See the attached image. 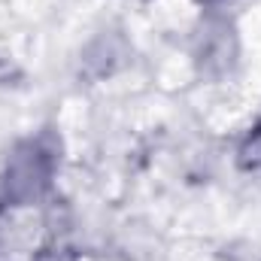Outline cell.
<instances>
[{"label": "cell", "instance_id": "1", "mask_svg": "<svg viewBox=\"0 0 261 261\" xmlns=\"http://www.w3.org/2000/svg\"><path fill=\"white\" fill-rule=\"evenodd\" d=\"M52 176V152H46L40 143H24L15 149L9 167H6V195L18 203H28L40 197Z\"/></svg>", "mask_w": 261, "mask_h": 261}, {"label": "cell", "instance_id": "2", "mask_svg": "<svg viewBox=\"0 0 261 261\" xmlns=\"http://www.w3.org/2000/svg\"><path fill=\"white\" fill-rule=\"evenodd\" d=\"M240 164L243 167H261V128L252 130L249 143L240 149Z\"/></svg>", "mask_w": 261, "mask_h": 261}]
</instances>
